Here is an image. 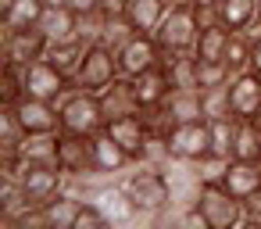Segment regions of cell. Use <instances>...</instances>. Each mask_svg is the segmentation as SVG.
I'll return each mask as SVG.
<instances>
[{
    "mask_svg": "<svg viewBox=\"0 0 261 229\" xmlns=\"http://www.w3.org/2000/svg\"><path fill=\"white\" fill-rule=\"evenodd\" d=\"M129 4H133V0H100V15H108V18L125 15V11H129Z\"/></svg>",
    "mask_w": 261,
    "mask_h": 229,
    "instance_id": "836d02e7",
    "label": "cell"
},
{
    "mask_svg": "<svg viewBox=\"0 0 261 229\" xmlns=\"http://www.w3.org/2000/svg\"><path fill=\"white\" fill-rule=\"evenodd\" d=\"M100 104H104V115H108V118L140 111L136 93H133V79H129V75H118L111 86H104V90H100Z\"/></svg>",
    "mask_w": 261,
    "mask_h": 229,
    "instance_id": "d6986e66",
    "label": "cell"
},
{
    "mask_svg": "<svg viewBox=\"0 0 261 229\" xmlns=\"http://www.w3.org/2000/svg\"><path fill=\"white\" fill-rule=\"evenodd\" d=\"M129 79H133V93H136V104H140V111H143V115L158 111V108L165 104V97L175 90L165 61H161V65H154V68H147V72H140V75H129Z\"/></svg>",
    "mask_w": 261,
    "mask_h": 229,
    "instance_id": "7c38bea8",
    "label": "cell"
},
{
    "mask_svg": "<svg viewBox=\"0 0 261 229\" xmlns=\"http://www.w3.org/2000/svg\"><path fill=\"white\" fill-rule=\"evenodd\" d=\"M215 15L225 29L232 33H247L254 22H257V0H218L215 4Z\"/></svg>",
    "mask_w": 261,
    "mask_h": 229,
    "instance_id": "ffe728a7",
    "label": "cell"
},
{
    "mask_svg": "<svg viewBox=\"0 0 261 229\" xmlns=\"http://www.w3.org/2000/svg\"><path fill=\"white\" fill-rule=\"evenodd\" d=\"M40 29H43V36H47L50 43L75 40V36H83V15H75L68 4H61V8H47L43 18H40ZM83 40H86V36H83Z\"/></svg>",
    "mask_w": 261,
    "mask_h": 229,
    "instance_id": "2e32d148",
    "label": "cell"
},
{
    "mask_svg": "<svg viewBox=\"0 0 261 229\" xmlns=\"http://www.w3.org/2000/svg\"><path fill=\"white\" fill-rule=\"evenodd\" d=\"M211 158L229 161L232 158V140H236V115L232 118H211Z\"/></svg>",
    "mask_w": 261,
    "mask_h": 229,
    "instance_id": "4316f807",
    "label": "cell"
},
{
    "mask_svg": "<svg viewBox=\"0 0 261 229\" xmlns=\"http://www.w3.org/2000/svg\"><path fill=\"white\" fill-rule=\"evenodd\" d=\"M58 111H61V129H65V133L97 136V133L108 125L100 93H90V90H79V86H72V90L58 100Z\"/></svg>",
    "mask_w": 261,
    "mask_h": 229,
    "instance_id": "3957f363",
    "label": "cell"
},
{
    "mask_svg": "<svg viewBox=\"0 0 261 229\" xmlns=\"http://www.w3.org/2000/svg\"><path fill=\"white\" fill-rule=\"evenodd\" d=\"M43 11H47L43 0H15L11 8L0 11V22H4V29H33L40 26Z\"/></svg>",
    "mask_w": 261,
    "mask_h": 229,
    "instance_id": "d4e9b609",
    "label": "cell"
},
{
    "mask_svg": "<svg viewBox=\"0 0 261 229\" xmlns=\"http://www.w3.org/2000/svg\"><path fill=\"white\" fill-rule=\"evenodd\" d=\"M54 161L65 168L68 179H90V175H100L97 168V147H93V136L86 133H58L54 140Z\"/></svg>",
    "mask_w": 261,
    "mask_h": 229,
    "instance_id": "8992f818",
    "label": "cell"
},
{
    "mask_svg": "<svg viewBox=\"0 0 261 229\" xmlns=\"http://www.w3.org/2000/svg\"><path fill=\"white\" fill-rule=\"evenodd\" d=\"M115 54H118L122 75H140V72H147V68H154V65L165 61L158 40H154V36H143V33H136V36H133L125 47H118Z\"/></svg>",
    "mask_w": 261,
    "mask_h": 229,
    "instance_id": "4fadbf2b",
    "label": "cell"
},
{
    "mask_svg": "<svg viewBox=\"0 0 261 229\" xmlns=\"http://www.w3.org/2000/svg\"><path fill=\"white\" fill-rule=\"evenodd\" d=\"M165 147L172 161H186V165H204L211 158V125L207 118L197 122H175L165 133Z\"/></svg>",
    "mask_w": 261,
    "mask_h": 229,
    "instance_id": "5b68a950",
    "label": "cell"
},
{
    "mask_svg": "<svg viewBox=\"0 0 261 229\" xmlns=\"http://www.w3.org/2000/svg\"><path fill=\"white\" fill-rule=\"evenodd\" d=\"M168 8H172L168 0H133L129 11H125V18H129V26H133L136 33L154 36V33H158V26L165 22Z\"/></svg>",
    "mask_w": 261,
    "mask_h": 229,
    "instance_id": "ac0fdd59",
    "label": "cell"
},
{
    "mask_svg": "<svg viewBox=\"0 0 261 229\" xmlns=\"http://www.w3.org/2000/svg\"><path fill=\"white\" fill-rule=\"evenodd\" d=\"M250 68L261 75V33H257V36H250Z\"/></svg>",
    "mask_w": 261,
    "mask_h": 229,
    "instance_id": "e575fe53",
    "label": "cell"
},
{
    "mask_svg": "<svg viewBox=\"0 0 261 229\" xmlns=\"http://www.w3.org/2000/svg\"><path fill=\"white\" fill-rule=\"evenodd\" d=\"M104 225H111L108 211H104L93 197H83V204H79V215H75L72 229H104Z\"/></svg>",
    "mask_w": 261,
    "mask_h": 229,
    "instance_id": "4dcf8cb0",
    "label": "cell"
},
{
    "mask_svg": "<svg viewBox=\"0 0 261 229\" xmlns=\"http://www.w3.org/2000/svg\"><path fill=\"white\" fill-rule=\"evenodd\" d=\"M86 47H90V40H83V36L65 40V43H50V47H47V61H50L54 68H61L68 79H75V72H79V65H83V58H86Z\"/></svg>",
    "mask_w": 261,
    "mask_h": 229,
    "instance_id": "7402d4cb",
    "label": "cell"
},
{
    "mask_svg": "<svg viewBox=\"0 0 261 229\" xmlns=\"http://www.w3.org/2000/svg\"><path fill=\"white\" fill-rule=\"evenodd\" d=\"M72 86H75V83H72L61 68H54L47 58L25 65V97H40V100H54V104H58Z\"/></svg>",
    "mask_w": 261,
    "mask_h": 229,
    "instance_id": "9c48e42d",
    "label": "cell"
},
{
    "mask_svg": "<svg viewBox=\"0 0 261 229\" xmlns=\"http://www.w3.org/2000/svg\"><path fill=\"white\" fill-rule=\"evenodd\" d=\"M25 97V68L15 61H4V79H0V104L15 108Z\"/></svg>",
    "mask_w": 261,
    "mask_h": 229,
    "instance_id": "83f0119b",
    "label": "cell"
},
{
    "mask_svg": "<svg viewBox=\"0 0 261 229\" xmlns=\"http://www.w3.org/2000/svg\"><path fill=\"white\" fill-rule=\"evenodd\" d=\"M229 36H232V29H225L222 22L200 26V33H197V43H193V54H197L200 61H225Z\"/></svg>",
    "mask_w": 261,
    "mask_h": 229,
    "instance_id": "44dd1931",
    "label": "cell"
},
{
    "mask_svg": "<svg viewBox=\"0 0 261 229\" xmlns=\"http://www.w3.org/2000/svg\"><path fill=\"white\" fill-rule=\"evenodd\" d=\"M168 4H182V0H168Z\"/></svg>",
    "mask_w": 261,
    "mask_h": 229,
    "instance_id": "ab89813d",
    "label": "cell"
},
{
    "mask_svg": "<svg viewBox=\"0 0 261 229\" xmlns=\"http://www.w3.org/2000/svg\"><path fill=\"white\" fill-rule=\"evenodd\" d=\"M197 33H200V22H197V8L190 0L182 4H172L165 22L158 26L154 40L161 47L165 58H175V54H193V43H197Z\"/></svg>",
    "mask_w": 261,
    "mask_h": 229,
    "instance_id": "7a4b0ae2",
    "label": "cell"
},
{
    "mask_svg": "<svg viewBox=\"0 0 261 229\" xmlns=\"http://www.w3.org/2000/svg\"><path fill=\"white\" fill-rule=\"evenodd\" d=\"M15 115H18L25 136H54V133H61V111H58L54 100L22 97L15 104Z\"/></svg>",
    "mask_w": 261,
    "mask_h": 229,
    "instance_id": "30bf717a",
    "label": "cell"
},
{
    "mask_svg": "<svg viewBox=\"0 0 261 229\" xmlns=\"http://www.w3.org/2000/svg\"><path fill=\"white\" fill-rule=\"evenodd\" d=\"M257 18H261V0H257Z\"/></svg>",
    "mask_w": 261,
    "mask_h": 229,
    "instance_id": "f35d334b",
    "label": "cell"
},
{
    "mask_svg": "<svg viewBox=\"0 0 261 229\" xmlns=\"http://www.w3.org/2000/svg\"><path fill=\"white\" fill-rule=\"evenodd\" d=\"M79 204H83V197L65 193V190H61L58 197H50V200L43 204L50 229H72V222H75V215H79Z\"/></svg>",
    "mask_w": 261,
    "mask_h": 229,
    "instance_id": "484cf974",
    "label": "cell"
},
{
    "mask_svg": "<svg viewBox=\"0 0 261 229\" xmlns=\"http://www.w3.org/2000/svg\"><path fill=\"white\" fill-rule=\"evenodd\" d=\"M200 108H204V118H232V97H229V83L225 86H211V90H200Z\"/></svg>",
    "mask_w": 261,
    "mask_h": 229,
    "instance_id": "f1b7e54d",
    "label": "cell"
},
{
    "mask_svg": "<svg viewBox=\"0 0 261 229\" xmlns=\"http://www.w3.org/2000/svg\"><path fill=\"white\" fill-rule=\"evenodd\" d=\"M125 193L133 197V204L140 208V215H161L172 204V179L150 165H136V172L125 175Z\"/></svg>",
    "mask_w": 261,
    "mask_h": 229,
    "instance_id": "277c9868",
    "label": "cell"
},
{
    "mask_svg": "<svg viewBox=\"0 0 261 229\" xmlns=\"http://www.w3.org/2000/svg\"><path fill=\"white\" fill-rule=\"evenodd\" d=\"M225 65L232 68V75L250 68V33H232V36H229V47H225Z\"/></svg>",
    "mask_w": 261,
    "mask_h": 229,
    "instance_id": "f546056e",
    "label": "cell"
},
{
    "mask_svg": "<svg viewBox=\"0 0 261 229\" xmlns=\"http://www.w3.org/2000/svg\"><path fill=\"white\" fill-rule=\"evenodd\" d=\"M232 158H240V161H261V125L254 118H236Z\"/></svg>",
    "mask_w": 261,
    "mask_h": 229,
    "instance_id": "cb8c5ba5",
    "label": "cell"
},
{
    "mask_svg": "<svg viewBox=\"0 0 261 229\" xmlns=\"http://www.w3.org/2000/svg\"><path fill=\"white\" fill-rule=\"evenodd\" d=\"M68 8H72L75 15L90 18V15H100V0H68Z\"/></svg>",
    "mask_w": 261,
    "mask_h": 229,
    "instance_id": "d6a6232c",
    "label": "cell"
},
{
    "mask_svg": "<svg viewBox=\"0 0 261 229\" xmlns=\"http://www.w3.org/2000/svg\"><path fill=\"white\" fill-rule=\"evenodd\" d=\"M47 47L50 40L43 36L40 26L33 29H4V61H15V65H33L40 58H47Z\"/></svg>",
    "mask_w": 261,
    "mask_h": 229,
    "instance_id": "8fae6325",
    "label": "cell"
},
{
    "mask_svg": "<svg viewBox=\"0 0 261 229\" xmlns=\"http://www.w3.org/2000/svg\"><path fill=\"white\" fill-rule=\"evenodd\" d=\"M254 122H257V125H261V111H257V115H254Z\"/></svg>",
    "mask_w": 261,
    "mask_h": 229,
    "instance_id": "74e56055",
    "label": "cell"
},
{
    "mask_svg": "<svg viewBox=\"0 0 261 229\" xmlns=\"http://www.w3.org/2000/svg\"><path fill=\"white\" fill-rule=\"evenodd\" d=\"M193 204L204 211V218H207L211 229H236V225L247 222L243 218V200L232 197L229 186L218 175H204L200 179V186L193 193Z\"/></svg>",
    "mask_w": 261,
    "mask_h": 229,
    "instance_id": "6da1fadb",
    "label": "cell"
},
{
    "mask_svg": "<svg viewBox=\"0 0 261 229\" xmlns=\"http://www.w3.org/2000/svg\"><path fill=\"white\" fill-rule=\"evenodd\" d=\"M47 8H61V4H68V0H43Z\"/></svg>",
    "mask_w": 261,
    "mask_h": 229,
    "instance_id": "8d00e7d4",
    "label": "cell"
},
{
    "mask_svg": "<svg viewBox=\"0 0 261 229\" xmlns=\"http://www.w3.org/2000/svg\"><path fill=\"white\" fill-rule=\"evenodd\" d=\"M232 197L247 200L254 193H261V161H240V158H229L222 165V175H218Z\"/></svg>",
    "mask_w": 261,
    "mask_h": 229,
    "instance_id": "5bb4252c",
    "label": "cell"
},
{
    "mask_svg": "<svg viewBox=\"0 0 261 229\" xmlns=\"http://www.w3.org/2000/svg\"><path fill=\"white\" fill-rule=\"evenodd\" d=\"M118 75H122V68H118V54H115L108 43L93 40V43L86 47V58H83V65H79V72H75L72 83H75L79 90L100 93V90L111 86Z\"/></svg>",
    "mask_w": 261,
    "mask_h": 229,
    "instance_id": "52a82bcc",
    "label": "cell"
},
{
    "mask_svg": "<svg viewBox=\"0 0 261 229\" xmlns=\"http://www.w3.org/2000/svg\"><path fill=\"white\" fill-rule=\"evenodd\" d=\"M200 61V58H197ZM232 83V68L225 61H200V90H211V86H225Z\"/></svg>",
    "mask_w": 261,
    "mask_h": 229,
    "instance_id": "1f68e13d",
    "label": "cell"
},
{
    "mask_svg": "<svg viewBox=\"0 0 261 229\" xmlns=\"http://www.w3.org/2000/svg\"><path fill=\"white\" fill-rule=\"evenodd\" d=\"M104 129L136 158V165H147V161H150V150H154V140H158V136H154V125H150V118H147L143 111L108 118Z\"/></svg>",
    "mask_w": 261,
    "mask_h": 229,
    "instance_id": "ba28073f",
    "label": "cell"
},
{
    "mask_svg": "<svg viewBox=\"0 0 261 229\" xmlns=\"http://www.w3.org/2000/svg\"><path fill=\"white\" fill-rule=\"evenodd\" d=\"M190 4H193V8H215L218 0H190Z\"/></svg>",
    "mask_w": 261,
    "mask_h": 229,
    "instance_id": "d590c367",
    "label": "cell"
},
{
    "mask_svg": "<svg viewBox=\"0 0 261 229\" xmlns=\"http://www.w3.org/2000/svg\"><path fill=\"white\" fill-rule=\"evenodd\" d=\"M229 97H232V115L236 118H254L261 111V75L254 68L236 72L229 83Z\"/></svg>",
    "mask_w": 261,
    "mask_h": 229,
    "instance_id": "9a60e30c",
    "label": "cell"
},
{
    "mask_svg": "<svg viewBox=\"0 0 261 229\" xmlns=\"http://www.w3.org/2000/svg\"><path fill=\"white\" fill-rule=\"evenodd\" d=\"M93 147H97V168H100V175H115V172L136 168V158H133L108 129H100V133L93 136Z\"/></svg>",
    "mask_w": 261,
    "mask_h": 229,
    "instance_id": "e0dca14e",
    "label": "cell"
},
{
    "mask_svg": "<svg viewBox=\"0 0 261 229\" xmlns=\"http://www.w3.org/2000/svg\"><path fill=\"white\" fill-rule=\"evenodd\" d=\"M93 200L108 211L111 222H133V218H140V208L133 204V197L125 193V186H104Z\"/></svg>",
    "mask_w": 261,
    "mask_h": 229,
    "instance_id": "603a6c76",
    "label": "cell"
}]
</instances>
